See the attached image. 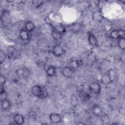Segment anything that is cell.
I'll list each match as a JSON object with an SVG mask.
<instances>
[{
    "label": "cell",
    "instance_id": "ba28073f",
    "mask_svg": "<svg viewBox=\"0 0 125 125\" xmlns=\"http://www.w3.org/2000/svg\"><path fill=\"white\" fill-rule=\"evenodd\" d=\"M1 108L3 111L8 110L11 106L10 101L7 98L2 100H0Z\"/></svg>",
    "mask_w": 125,
    "mask_h": 125
},
{
    "label": "cell",
    "instance_id": "7402d4cb",
    "mask_svg": "<svg viewBox=\"0 0 125 125\" xmlns=\"http://www.w3.org/2000/svg\"><path fill=\"white\" fill-rule=\"evenodd\" d=\"M110 78L111 79V82H113L114 81V80H115L116 78V70L113 69V68H111L109 70L108 72H107Z\"/></svg>",
    "mask_w": 125,
    "mask_h": 125
},
{
    "label": "cell",
    "instance_id": "603a6c76",
    "mask_svg": "<svg viewBox=\"0 0 125 125\" xmlns=\"http://www.w3.org/2000/svg\"><path fill=\"white\" fill-rule=\"evenodd\" d=\"M48 93L47 90H46V89L45 88L43 87L41 94H40V95L38 98L43 99H45L46 98H47L48 97Z\"/></svg>",
    "mask_w": 125,
    "mask_h": 125
},
{
    "label": "cell",
    "instance_id": "d4e9b609",
    "mask_svg": "<svg viewBox=\"0 0 125 125\" xmlns=\"http://www.w3.org/2000/svg\"><path fill=\"white\" fill-rule=\"evenodd\" d=\"M52 35L53 37L54 38V39H55L56 40H59L60 39H61L62 35L54 30H53L52 33Z\"/></svg>",
    "mask_w": 125,
    "mask_h": 125
},
{
    "label": "cell",
    "instance_id": "cb8c5ba5",
    "mask_svg": "<svg viewBox=\"0 0 125 125\" xmlns=\"http://www.w3.org/2000/svg\"><path fill=\"white\" fill-rule=\"evenodd\" d=\"M7 57V54H6L2 50H1L0 52V64H2L5 61Z\"/></svg>",
    "mask_w": 125,
    "mask_h": 125
},
{
    "label": "cell",
    "instance_id": "4fadbf2b",
    "mask_svg": "<svg viewBox=\"0 0 125 125\" xmlns=\"http://www.w3.org/2000/svg\"><path fill=\"white\" fill-rule=\"evenodd\" d=\"M19 36L20 39L22 41H27L29 38L28 32L25 29H22L20 30Z\"/></svg>",
    "mask_w": 125,
    "mask_h": 125
},
{
    "label": "cell",
    "instance_id": "e0dca14e",
    "mask_svg": "<svg viewBox=\"0 0 125 125\" xmlns=\"http://www.w3.org/2000/svg\"><path fill=\"white\" fill-rule=\"evenodd\" d=\"M82 64V62L80 60H72L69 63V66L71 67L74 70L77 69L78 67H79Z\"/></svg>",
    "mask_w": 125,
    "mask_h": 125
},
{
    "label": "cell",
    "instance_id": "5b68a950",
    "mask_svg": "<svg viewBox=\"0 0 125 125\" xmlns=\"http://www.w3.org/2000/svg\"><path fill=\"white\" fill-rule=\"evenodd\" d=\"M49 119L52 123L55 124L61 123L62 121V118L60 115L56 112L51 113L49 115Z\"/></svg>",
    "mask_w": 125,
    "mask_h": 125
},
{
    "label": "cell",
    "instance_id": "5bb4252c",
    "mask_svg": "<svg viewBox=\"0 0 125 125\" xmlns=\"http://www.w3.org/2000/svg\"><path fill=\"white\" fill-rule=\"evenodd\" d=\"M88 41L89 43L92 46H96L98 44V40L96 36L91 33H90L88 36Z\"/></svg>",
    "mask_w": 125,
    "mask_h": 125
},
{
    "label": "cell",
    "instance_id": "44dd1931",
    "mask_svg": "<svg viewBox=\"0 0 125 125\" xmlns=\"http://www.w3.org/2000/svg\"><path fill=\"white\" fill-rule=\"evenodd\" d=\"M118 47L122 50H124L125 49V39L124 37L122 36L118 39Z\"/></svg>",
    "mask_w": 125,
    "mask_h": 125
},
{
    "label": "cell",
    "instance_id": "2e32d148",
    "mask_svg": "<svg viewBox=\"0 0 125 125\" xmlns=\"http://www.w3.org/2000/svg\"><path fill=\"white\" fill-rule=\"evenodd\" d=\"M110 37L114 40H118L122 37L121 31L118 30H113L110 33Z\"/></svg>",
    "mask_w": 125,
    "mask_h": 125
},
{
    "label": "cell",
    "instance_id": "52a82bcc",
    "mask_svg": "<svg viewBox=\"0 0 125 125\" xmlns=\"http://www.w3.org/2000/svg\"><path fill=\"white\" fill-rule=\"evenodd\" d=\"M42 86L39 85H34L31 88V93L35 97L39 98L42 90Z\"/></svg>",
    "mask_w": 125,
    "mask_h": 125
},
{
    "label": "cell",
    "instance_id": "9a60e30c",
    "mask_svg": "<svg viewBox=\"0 0 125 125\" xmlns=\"http://www.w3.org/2000/svg\"><path fill=\"white\" fill-rule=\"evenodd\" d=\"M104 18L102 13L100 11H95L92 14V19L97 21H101Z\"/></svg>",
    "mask_w": 125,
    "mask_h": 125
},
{
    "label": "cell",
    "instance_id": "ac0fdd59",
    "mask_svg": "<svg viewBox=\"0 0 125 125\" xmlns=\"http://www.w3.org/2000/svg\"><path fill=\"white\" fill-rule=\"evenodd\" d=\"M56 69L54 66H49L46 70V74L48 77H52L54 76L56 74Z\"/></svg>",
    "mask_w": 125,
    "mask_h": 125
},
{
    "label": "cell",
    "instance_id": "ffe728a7",
    "mask_svg": "<svg viewBox=\"0 0 125 125\" xmlns=\"http://www.w3.org/2000/svg\"><path fill=\"white\" fill-rule=\"evenodd\" d=\"M24 27V29L26 30H27L28 32H31L35 29V26L32 21H28L25 23Z\"/></svg>",
    "mask_w": 125,
    "mask_h": 125
},
{
    "label": "cell",
    "instance_id": "484cf974",
    "mask_svg": "<svg viewBox=\"0 0 125 125\" xmlns=\"http://www.w3.org/2000/svg\"><path fill=\"white\" fill-rule=\"evenodd\" d=\"M32 2L33 4L35 5V6L38 7H40L41 5H42L44 1L41 0H33Z\"/></svg>",
    "mask_w": 125,
    "mask_h": 125
},
{
    "label": "cell",
    "instance_id": "4316f807",
    "mask_svg": "<svg viewBox=\"0 0 125 125\" xmlns=\"http://www.w3.org/2000/svg\"><path fill=\"white\" fill-rule=\"evenodd\" d=\"M6 83V78L4 76L1 74L0 76V86H4Z\"/></svg>",
    "mask_w": 125,
    "mask_h": 125
},
{
    "label": "cell",
    "instance_id": "83f0119b",
    "mask_svg": "<svg viewBox=\"0 0 125 125\" xmlns=\"http://www.w3.org/2000/svg\"><path fill=\"white\" fill-rule=\"evenodd\" d=\"M70 102H71V103L72 104L76 105L78 103V100H77V98L75 96H73L71 97V100H70Z\"/></svg>",
    "mask_w": 125,
    "mask_h": 125
},
{
    "label": "cell",
    "instance_id": "30bf717a",
    "mask_svg": "<svg viewBox=\"0 0 125 125\" xmlns=\"http://www.w3.org/2000/svg\"><path fill=\"white\" fill-rule=\"evenodd\" d=\"M101 83L104 85H108L111 83V81L107 72L104 73L101 78Z\"/></svg>",
    "mask_w": 125,
    "mask_h": 125
},
{
    "label": "cell",
    "instance_id": "3957f363",
    "mask_svg": "<svg viewBox=\"0 0 125 125\" xmlns=\"http://www.w3.org/2000/svg\"><path fill=\"white\" fill-rule=\"evenodd\" d=\"M74 70L69 66H66L62 68L61 72L62 76L66 78H71L74 73Z\"/></svg>",
    "mask_w": 125,
    "mask_h": 125
},
{
    "label": "cell",
    "instance_id": "7c38bea8",
    "mask_svg": "<svg viewBox=\"0 0 125 125\" xmlns=\"http://www.w3.org/2000/svg\"><path fill=\"white\" fill-rule=\"evenodd\" d=\"M92 111L93 114L96 116H101L103 114V110L102 108L97 104H95L93 106Z\"/></svg>",
    "mask_w": 125,
    "mask_h": 125
},
{
    "label": "cell",
    "instance_id": "277c9868",
    "mask_svg": "<svg viewBox=\"0 0 125 125\" xmlns=\"http://www.w3.org/2000/svg\"><path fill=\"white\" fill-rule=\"evenodd\" d=\"M89 91L95 94H99L101 91V87L100 84L97 82H93L90 84L89 86Z\"/></svg>",
    "mask_w": 125,
    "mask_h": 125
},
{
    "label": "cell",
    "instance_id": "6da1fadb",
    "mask_svg": "<svg viewBox=\"0 0 125 125\" xmlns=\"http://www.w3.org/2000/svg\"><path fill=\"white\" fill-rule=\"evenodd\" d=\"M65 49L60 44H57L54 45L52 49V53L53 55L57 57L62 56L65 53Z\"/></svg>",
    "mask_w": 125,
    "mask_h": 125
},
{
    "label": "cell",
    "instance_id": "7a4b0ae2",
    "mask_svg": "<svg viewBox=\"0 0 125 125\" xmlns=\"http://www.w3.org/2000/svg\"><path fill=\"white\" fill-rule=\"evenodd\" d=\"M16 74L20 79L27 78L29 75V70L25 67H22L17 69L16 71Z\"/></svg>",
    "mask_w": 125,
    "mask_h": 125
},
{
    "label": "cell",
    "instance_id": "d6986e66",
    "mask_svg": "<svg viewBox=\"0 0 125 125\" xmlns=\"http://www.w3.org/2000/svg\"><path fill=\"white\" fill-rule=\"evenodd\" d=\"M53 30L62 35L65 32V27L62 24L59 23L54 27Z\"/></svg>",
    "mask_w": 125,
    "mask_h": 125
},
{
    "label": "cell",
    "instance_id": "9c48e42d",
    "mask_svg": "<svg viewBox=\"0 0 125 125\" xmlns=\"http://www.w3.org/2000/svg\"><path fill=\"white\" fill-rule=\"evenodd\" d=\"M13 120L16 123V125H22L24 123V116L22 114L19 113H17L14 116Z\"/></svg>",
    "mask_w": 125,
    "mask_h": 125
},
{
    "label": "cell",
    "instance_id": "8992f818",
    "mask_svg": "<svg viewBox=\"0 0 125 125\" xmlns=\"http://www.w3.org/2000/svg\"><path fill=\"white\" fill-rule=\"evenodd\" d=\"M7 57L10 60L16 59L18 58L19 54L16 48L13 46H10L8 48L7 51Z\"/></svg>",
    "mask_w": 125,
    "mask_h": 125
},
{
    "label": "cell",
    "instance_id": "8fae6325",
    "mask_svg": "<svg viewBox=\"0 0 125 125\" xmlns=\"http://www.w3.org/2000/svg\"><path fill=\"white\" fill-rule=\"evenodd\" d=\"M79 97L82 101H88L90 98V95L89 93L84 90H81L79 93Z\"/></svg>",
    "mask_w": 125,
    "mask_h": 125
}]
</instances>
